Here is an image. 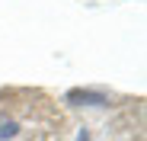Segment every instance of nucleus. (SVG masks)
I'll return each mask as SVG.
<instances>
[{"label": "nucleus", "instance_id": "obj_1", "mask_svg": "<svg viewBox=\"0 0 147 141\" xmlns=\"http://www.w3.org/2000/svg\"><path fill=\"white\" fill-rule=\"evenodd\" d=\"M67 100H83L86 106H99V103H106L102 96H96V93H70Z\"/></svg>", "mask_w": 147, "mask_h": 141}, {"label": "nucleus", "instance_id": "obj_2", "mask_svg": "<svg viewBox=\"0 0 147 141\" xmlns=\"http://www.w3.org/2000/svg\"><path fill=\"white\" fill-rule=\"evenodd\" d=\"M16 135V122L13 119H0V138H13Z\"/></svg>", "mask_w": 147, "mask_h": 141}]
</instances>
